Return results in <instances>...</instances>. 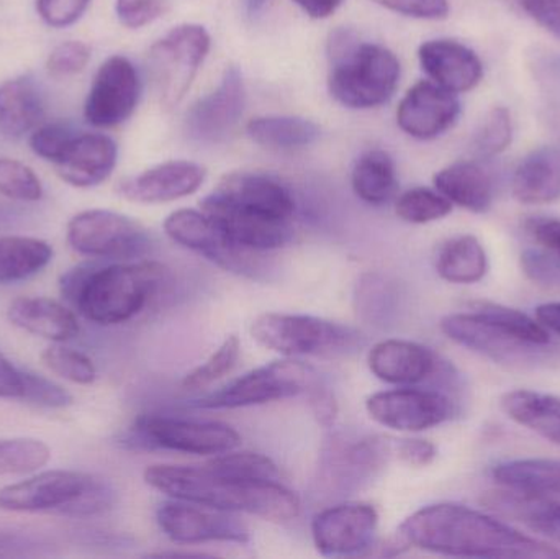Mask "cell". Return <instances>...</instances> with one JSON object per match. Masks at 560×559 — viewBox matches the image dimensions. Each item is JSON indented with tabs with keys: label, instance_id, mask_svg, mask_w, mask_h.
I'll return each mask as SVG.
<instances>
[{
	"label": "cell",
	"instance_id": "cell-36",
	"mask_svg": "<svg viewBox=\"0 0 560 559\" xmlns=\"http://www.w3.org/2000/svg\"><path fill=\"white\" fill-rule=\"evenodd\" d=\"M246 130L253 141L271 150H300L322 137V130L312 120L287 115L253 118Z\"/></svg>",
	"mask_w": 560,
	"mask_h": 559
},
{
	"label": "cell",
	"instance_id": "cell-49",
	"mask_svg": "<svg viewBox=\"0 0 560 559\" xmlns=\"http://www.w3.org/2000/svg\"><path fill=\"white\" fill-rule=\"evenodd\" d=\"M36 12L46 25L52 28H66L78 22L91 0H35Z\"/></svg>",
	"mask_w": 560,
	"mask_h": 559
},
{
	"label": "cell",
	"instance_id": "cell-31",
	"mask_svg": "<svg viewBox=\"0 0 560 559\" xmlns=\"http://www.w3.org/2000/svg\"><path fill=\"white\" fill-rule=\"evenodd\" d=\"M503 412L548 442L560 445V399L535 391H512L500 400Z\"/></svg>",
	"mask_w": 560,
	"mask_h": 559
},
{
	"label": "cell",
	"instance_id": "cell-59",
	"mask_svg": "<svg viewBox=\"0 0 560 559\" xmlns=\"http://www.w3.org/2000/svg\"><path fill=\"white\" fill-rule=\"evenodd\" d=\"M269 2H271V0H243V5H245V10L246 13H248V16L255 19V16H259L262 12H265L266 7L269 5Z\"/></svg>",
	"mask_w": 560,
	"mask_h": 559
},
{
	"label": "cell",
	"instance_id": "cell-28",
	"mask_svg": "<svg viewBox=\"0 0 560 559\" xmlns=\"http://www.w3.org/2000/svg\"><path fill=\"white\" fill-rule=\"evenodd\" d=\"M513 196L518 202L541 206L560 199V147L533 151L516 167Z\"/></svg>",
	"mask_w": 560,
	"mask_h": 559
},
{
	"label": "cell",
	"instance_id": "cell-13",
	"mask_svg": "<svg viewBox=\"0 0 560 559\" xmlns=\"http://www.w3.org/2000/svg\"><path fill=\"white\" fill-rule=\"evenodd\" d=\"M378 514L368 502H342L318 512L312 521V538L323 557L362 555L374 545Z\"/></svg>",
	"mask_w": 560,
	"mask_h": 559
},
{
	"label": "cell",
	"instance_id": "cell-34",
	"mask_svg": "<svg viewBox=\"0 0 560 559\" xmlns=\"http://www.w3.org/2000/svg\"><path fill=\"white\" fill-rule=\"evenodd\" d=\"M502 488L538 496H560L559 459L529 458L500 463L492 469Z\"/></svg>",
	"mask_w": 560,
	"mask_h": 559
},
{
	"label": "cell",
	"instance_id": "cell-7",
	"mask_svg": "<svg viewBox=\"0 0 560 559\" xmlns=\"http://www.w3.org/2000/svg\"><path fill=\"white\" fill-rule=\"evenodd\" d=\"M68 243L79 255L131 261L153 249L150 233L137 220L112 210H84L68 223Z\"/></svg>",
	"mask_w": 560,
	"mask_h": 559
},
{
	"label": "cell",
	"instance_id": "cell-50",
	"mask_svg": "<svg viewBox=\"0 0 560 559\" xmlns=\"http://www.w3.org/2000/svg\"><path fill=\"white\" fill-rule=\"evenodd\" d=\"M372 2L415 19L440 20L450 13L447 0H372Z\"/></svg>",
	"mask_w": 560,
	"mask_h": 559
},
{
	"label": "cell",
	"instance_id": "cell-41",
	"mask_svg": "<svg viewBox=\"0 0 560 559\" xmlns=\"http://www.w3.org/2000/svg\"><path fill=\"white\" fill-rule=\"evenodd\" d=\"M49 458L51 452L42 440H0V476L28 475L43 468Z\"/></svg>",
	"mask_w": 560,
	"mask_h": 559
},
{
	"label": "cell",
	"instance_id": "cell-11",
	"mask_svg": "<svg viewBox=\"0 0 560 559\" xmlns=\"http://www.w3.org/2000/svg\"><path fill=\"white\" fill-rule=\"evenodd\" d=\"M369 417L395 432L420 433L447 422L454 416V403L440 391H382L365 400Z\"/></svg>",
	"mask_w": 560,
	"mask_h": 559
},
{
	"label": "cell",
	"instance_id": "cell-33",
	"mask_svg": "<svg viewBox=\"0 0 560 559\" xmlns=\"http://www.w3.org/2000/svg\"><path fill=\"white\" fill-rule=\"evenodd\" d=\"M352 190L369 206H384L398 189L397 167L387 151L372 150L355 161L351 176Z\"/></svg>",
	"mask_w": 560,
	"mask_h": 559
},
{
	"label": "cell",
	"instance_id": "cell-30",
	"mask_svg": "<svg viewBox=\"0 0 560 559\" xmlns=\"http://www.w3.org/2000/svg\"><path fill=\"white\" fill-rule=\"evenodd\" d=\"M45 117L42 94L26 75L0 84V130L5 137H25L38 128Z\"/></svg>",
	"mask_w": 560,
	"mask_h": 559
},
{
	"label": "cell",
	"instance_id": "cell-39",
	"mask_svg": "<svg viewBox=\"0 0 560 559\" xmlns=\"http://www.w3.org/2000/svg\"><path fill=\"white\" fill-rule=\"evenodd\" d=\"M207 466L220 475L232 478L246 479V481H275L279 479V468L269 456L253 452L222 453L213 456Z\"/></svg>",
	"mask_w": 560,
	"mask_h": 559
},
{
	"label": "cell",
	"instance_id": "cell-21",
	"mask_svg": "<svg viewBox=\"0 0 560 559\" xmlns=\"http://www.w3.org/2000/svg\"><path fill=\"white\" fill-rule=\"evenodd\" d=\"M212 194L236 209L268 219L292 222L295 213L292 193L278 179L266 174H230Z\"/></svg>",
	"mask_w": 560,
	"mask_h": 559
},
{
	"label": "cell",
	"instance_id": "cell-43",
	"mask_svg": "<svg viewBox=\"0 0 560 559\" xmlns=\"http://www.w3.org/2000/svg\"><path fill=\"white\" fill-rule=\"evenodd\" d=\"M0 194L19 202H36L43 197L42 180L26 164L0 158Z\"/></svg>",
	"mask_w": 560,
	"mask_h": 559
},
{
	"label": "cell",
	"instance_id": "cell-58",
	"mask_svg": "<svg viewBox=\"0 0 560 559\" xmlns=\"http://www.w3.org/2000/svg\"><path fill=\"white\" fill-rule=\"evenodd\" d=\"M536 318L548 331H555L560 337V302H549L536 308Z\"/></svg>",
	"mask_w": 560,
	"mask_h": 559
},
{
	"label": "cell",
	"instance_id": "cell-16",
	"mask_svg": "<svg viewBox=\"0 0 560 559\" xmlns=\"http://www.w3.org/2000/svg\"><path fill=\"white\" fill-rule=\"evenodd\" d=\"M245 82L236 66H229L215 91L200 98L186 117V131L197 143H222L235 130L245 110Z\"/></svg>",
	"mask_w": 560,
	"mask_h": 559
},
{
	"label": "cell",
	"instance_id": "cell-1",
	"mask_svg": "<svg viewBox=\"0 0 560 559\" xmlns=\"http://www.w3.org/2000/svg\"><path fill=\"white\" fill-rule=\"evenodd\" d=\"M404 544L460 558L559 559L560 548L528 537L483 512L433 504L408 515L398 528Z\"/></svg>",
	"mask_w": 560,
	"mask_h": 559
},
{
	"label": "cell",
	"instance_id": "cell-48",
	"mask_svg": "<svg viewBox=\"0 0 560 559\" xmlns=\"http://www.w3.org/2000/svg\"><path fill=\"white\" fill-rule=\"evenodd\" d=\"M171 0H117L118 20L128 28H141L170 9Z\"/></svg>",
	"mask_w": 560,
	"mask_h": 559
},
{
	"label": "cell",
	"instance_id": "cell-24",
	"mask_svg": "<svg viewBox=\"0 0 560 559\" xmlns=\"http://www.w3.org/2000/svg\"><path fill=\"white\" fill-rule=\"evenodd\" d=\"M368 366L382 383L413 386L433 376L438 360L423 345L392 338L371 348Z\"/></svg>",
	"mask_w": 560,
	"mask_h": 559
},
{
	"label": "cell",
	"instance_id": "cell-8",
	"mask_svg": "<svg viewBox=\"0 0 560 559\" xmlns=\"http://www.w3.org/2000/svg\"><path fill=\"white\" fill-rule=\"evenodd\" d=\"M312 370L300 361H272L249 371L245 376L207 394L194 403L197 409L232 410L262 406L306 393L312 386Z\"/></svg>",
	"mask_w": 560,
	"mask_h": 559
},
{
	"label": "cell",
	"instance_id": "cell-9",
	"mask_svg": "<svg viewBox=\"0 0 560 559\" xmlns=\"http://www.w3.org/2000/svg\"><path fill=\"white\" fill-rule=\"evenodd\" d=\"M209 49V32L194 23L176 26L154 43L150 62L164 107L174 108L183 102Z\"/></svg>",
	"mask_w": 560,
	"mask_h": 559
},
{
	"label": "cell",
	"instance_id": "cell-46",
	"mask_svg": "<svg viewBox=\"0 0 560 559\" xmlns=\"http://www.w3.org/2000/svg\"><path fill=\"white\" fill-rule=\"evenodd\" d=\"M75 137L69 125L55 121V124L42 125L33 130L30 137V148L36 156L55 164L65 154L66 148Z\"/></svg>",
	"mask_w": 560,
	"mask_h": 559
},
{
	"label": "cell",
	"instance_id": "cell-17",
	"mask_svg": "<svg viewBox=\"0 0 560 559\" xmlns=\"http://www.w3.org/2000/svg\"><path fill=\"white\" fill-rule=\"evenodd\" d=\"M200 210L209 216L223 236L242 252L279 249L285 246L293 235L292 222L266 219V217L245 212L229 206L213 194L200 202Z\"/></svg>",
	"mask_w": 560,
	"mask_h": 559
},
{
	"label": "cell",
	"instance_id": "cell-10",
	"mask_svg": "<svg viewBox=\"0 0 560 559\" xmlns=\"http://www.w3.org/2000/svg\"><path fill=\"white\" fill-rule=\"evenodd\" d=\"M137 443L186 455L217 456L242 445V435L229 423L141 416L131 429Z\"/></svg>",
	"mask_w": 560,
	"mask_h": 559
},
{
	"label": "cell",
	"instance_id": "cell-57",
	"mask_svg": "<svg viewBox=\"0 0 560 559\" xmlns=\"http://www.w3.org/2000/svg\"><path fill=\"white\" fill-rule=\"evenodd\" d=\"M312 19H326L339 9L345 0H293Z\"/></svg>",
	"mask_w": 560,
	"mask_h": 559
},
{
	"label": "cell",
	"instance_id": "cell-5",
	"mask_svg": "<svg viewBox=\"0 0 560 559\" xmlns=\"http://www.w3.org/2000/svg\"><path fill=\"white\" fill-rule=\"evenodd\" d=\"M117 498L114 485L98 476L78 471H45L0 489V509L88 519L112 511Z\"/></svg>",
	"mask_w": 560,
	"mask_h": 559
},
{
	"label": "cell",
	"instance_id": "cell-37",
	"mask_svg": "<svg viewBox=\"0 0 560 559\" xmlns=\"http://www.w3.org/2000/svg\"><path fill=\"white\" fill-rule=\"evenodd\" d=\"M472 311L479 312L487 321L497 325L500 330L512 335L513 338L523 341V343L533 345V347H545L551 340L549 331L538 321L516 311V308L493 304V302H477V304H474Z\"/></svg>",
	"mask_w": 560,
	"mask_h": 559
},
{
	"label": "cell",
	"instance_id": "cell-4",
	"mask_svg": "<svg viewBox=\"0 0 560 559\" xmlns=\"http://www.w3.org/2000/svg\"><path fill=\"white\" fill-rule=\"evenodd\" d=\"M329 92L339 104L374 108L390 101L400 79V62L390 49L359 43L351 32L339 30L329 42Z\"/></svg>",
	"mask_w": 560,
	"mask_h": 559
},
{
	"label": "cell",
	"instance_id": "cell-29",
	"mask_svg": "<svg viewBox=\"0 0 560 559\" xmlns=\"http://www.w3.org/2000/svg\"><path fill=\"white\" fill-rule=\"evenodd\" d=\"M434 186L451 203L474 213L492 207L493 180L489 171L476 161H457L434 176Z\"/></svg>",
	"mask_w": 560,
	"mask_h": 559
},
{
	"label": "cell",
	"instance_id": "cell-15",
	"mask_svg": "<svg viewBox=\"0 0 560 559\" xmlns=\"http://www.w3.org/2000/svg\"><path fill=\"white\" fill-rule=\"evenodd\" d=\"M323 453V475L339 491L361 489L387 466L394 445L382 436H335Z\"/></svg>",
	"mask_w": 560,
	"mask_h": 559
},
{
	"label": "cell",
	"instance_id": "cell-3",
	"mask_svg": "<svg viewBox=\"0 0 560 559\" xmlns=\"http://www.w3.org/2000/svg\"><path fill=\"white\" fill-rule=\"evenodd\" d=\"M166 269L156 261L75 266L61 276L62 298L97 325H120L137 317L160 291Z\"/></svg>",
	"mask_w": 560,
	"mask_h": 559
},
{
	"label": "cell",
	"instance_id": "cell-53",
	"mask_svg": "<svg viewBox=\"0 0 560 559\" xmlns=\"http://www.w3.org/2000/svg\"><path fill=\"white\" fill-rule=\"evenodd\" d=\"M310 406H312L313 416L323 427H331L338 417V403L331 391L322 386H313L310 391Z\"/></svg>",
	"mask_w": 560,
	"mask_h": 559
},
{
	"label": "cell",
	"instance_id": "cell-42",
	"mask_svg": "<svg viewBox=\"0 0 560 559\" xmlns=\"http://www.w3.org/2000/svg\"><path fill=\"white\" fill-rule=\"evenodd\" d=\"M42 361L49 371L69 383L89 386L97 380V370L91 358L66 347H49L42 353Z\"/></svg>",
	"mask_w": 560,
	"mask_h": 559
},
{
	"label": "cell",
	"instance_id": "cell-44",
	"mask_svg": "<svg viewBox=\"0 0 560 559\" xmlns=\"http://www.w3.org/2000/svg\"><path fill=\"white\" fill-rule=\"evenodd\" d=\"M512 143V115L505 107L489 112L474 138V148L480 156H495Z\"/></svg>",
	"mask_w": 560,
	"mask_h": 559
},
{
	"label": "cell",
	"instance_id": "cell-32",
	"mask_svg": "<svg viewBox=\"0 0 560 559\" xmlns=\"http://www.w3.org/2000/svg\"><path fill=\"white\" fill-rule=\"evenodd\" d=\"M436 271L451 284H476L489 271L486 248L476 236H454L438 252Z\"/></svg>",
	"mask_w": 560,
	"mask_h": 559
},
{
	"label": "cell",
	"instance_id": "cell-45",
	"mask_svg": "<svg viewBox=\"0 0 560 559\" xmlns=\"http://www.w3.org/2000/svg\"><path fill=\"white\" fill-rule=\"evenodd\" d=\"M22 397L20 399L26 400V403L48 407V409H65L72 404L71 394L59 384L46 380L45 376L22 370Z\"/></svg>",
	"mask_w": 560,
	"mask_h": 559
},
{
	"label": "cell",
	"instance_id": "cell-56",
	"mask_svg": "<svg viewBox=\"0 0 560 559\" xmlns=\"http://www.w3.org/2000/svg\"><path fill=\"white\" fill-rule=\"evenodd\" d=\"M523 268L526 275L536 282H549L555 279V266L549 261L548 256L535 252H526L522 256Z\"/></svg>",
	"mask_w": 560,
	"mask_h": 559
},
{
	"label": "cell",
	"instance_id": "cell-14",
	"mask_svg": "<svg viewBox=\"0 0 560 559\" xmlns=\"http://www.w3.org/2000/svg\"><path fill=\"white\" fill-rule=\"evenodd\" d=\"M137 68L125 56H112L98 68L84 104L88 124L112 128L131 117L140 101Z\"/></svg>",
	"mask_w": 560,
	"mask_h": 559
},
{
	"label": "cell",
	"instance_id": "cell-47",
	"mask_svg": "<svg viewBox=\"0 0 560 559\" xmlns=\"http://www.w3.org/2000/svg\"><path fill=\"white\" fill-rule=\"evenodd\" d=\"M89 61H91V48L85 43L71 39V42L61 43L49 53L46 69L55 79L71 78L84 71Z\"/></svg>",
	"mask_w": 560,
	"mask_h": 559
},
{
	"label": "cell",
	"instance_id": "cell-35",
	"mask_svg": "<svg viewBox=\"0 0 560 559\" xmlns=\"http://www.w3.org/2000/svg\"><path fill=\"white\" fill-rule=\"evenodd\" d=\"M52 248L32 236H0V284L26 281L51 263Z\"/></svg>",
	"mask_w": 560,
	"mask_h": 559
},
{
	"label": "cell",
	"instance_id": "cell-51",
	"mask_svg": "<svg viewBox=\"0 0 560 559\" xmlns=\"http://www.w3.org/2000/svg\"><path fill=\"white\" fill-rule=\"evenodd\" d=\"M394 455L398 456L405 465L413 468H424L436 458L438 450L430 440L404 439L394 445Z\"/></svg>",
	"mask_w": 560,
	"mask_h": 559
},
{
	"label": "cell",
	"instance_id": "cell-23",
	"mask_svg": "<svg viewBox=\"0 0 560 559\" xmlns=\"http://www.w3.org/2000/svg\"><path fill=\"white\" fill-rule=\"evenodd\" d=\"M117 156V144L107 135H75L65 154L56 161L55 170L65 183L89 189L110 177Z\"/></svg>",
	"mask_w": 560,
	"mask_h": 559
},
{
	"label": "cell",
	"instance_id": "cell-25",
	"mask_svg": "<svg viewBox=\"0 0 560 559\" xmlns=\"http://www.w3.org/2000/svg\"><path fill=\"white\" fill-rule=\"evenodd\" d=\"M418 56L427 74L438 85L454 94L476 88L483 75L479 56L454 39H431L423 43Z\"/></svg>",
	"mask_w": 560,
	"mask_h": 559
},
{
	"label": "cell",
	"instance_id": "cell-19",
	"mask_svg": "<svg viewBox=\"0 0 560 559\" xmlns=\"http://www.w3.org/2000/svg\"><path fill=\"white\" fill-rule=\"evenodd\" d=\"M460 114V104L454 92L436 82H418L401 98L397 110L398 127L417 138L433 140L446 133Z\"/></svg>",
	"mask_w": 560,
	"mask_h": 559
},
{
	"label": "cell",
	"instance_id": "cell-52",
	"mask_svg": "<svg viewBox=\"0 0 560 559\" xmlns=\"http://www.w3.org/2000/svg\"><path fill=\"white\" fill-rule=\"evenodd\" d=\"M522 5L535 22L560 39V0H522Z\"/></svg>",
	"mask_w": 560,
	"mask_h": 559
},
{
	"label": "cell",
	"instance_id": "cell-22",
	"mask_svg": "<svg viewBox=\"0 0 560 559\" xmlns=\"http://www.w3.org/2000/svg\"><path fill=\"white\" fill-rule=\"evenodd\" d=\"M163 226L174 243L206 256L223 268H242V259L248 255V252L235 248L202 210H176L164 220Z\"/></svg>",
	"mask_w": 560,
	"mask_h": 559
},
{
	"label": "cell",
	"instance_id": "cell-60",
	"mask_svg": "<svg viewBox=\"0 0 560 559\" xmlns=\"http://www.w3.org/2000/svg\"><path fill=\"white\" fill-rule=\"evenodd\" d=\"M12 210L5 209V207L0 206V229H2L3 223L9 222V220L12 219Z\"/></svg>",
	"mask_w": 560,
	"mask_h": 559
},
{
	"label": "cell",
	"instance_id": "cell-54",
	"mask_svg": "<svg viewBox=\"0 0 560 559\" xmlns=\"http://www.w3.org/2000/svg\"><path fill=\"white\" fill-rule=\"evenodd\" d=\"M528 230L533 238L549 252H555L560 261V220L535 219L528 223Z\"/></svg>",
	"mask_w": 560,
	"mask_h": 559
},
{
	"label": "cell",
	"instance_id": "cell-18",
	"mask_svg": "<svg viewBox=\"0 0 560 559\" xmlns=\"http://www.w3.org/2000/svg\"><path fill=\"white\" fill-rule=\"evenodd\" d=\"M440 327L454 343L490 358L495 363H525L539 348L516 340L476 311L446 315Z\"/></svg>",
	"mask_w": 560,
	"mask_h": 559
},
{
	"label": "cell",
	"instance_id": "cell-12",
	"mask_svg": "<svg viewBox=\"0 0 560 559\" xmlns=\"http://www.w3.org/2000/svg\"><path fill=\"white\" fill-rule=\"evenodd\" d=\"M156 522L163 534L177 545L248 544L249 531L233 512L219 511L192 502L161 505Z\"/></svg>",
	"mask_w": 560,
	"mask_h": 559
},
{
	"label": "cell",
	"instance_id": "cell-20",
	"mask_svg": "<svg viewBox=\"0 0 560 559\" xmlns=\"http://www.w3.org/2000/svg\"><path fill=\"white\" fill-rule=\"evenodd\" d=\"M206 167L190 161H167L118 184L130 202L166 203L192 196L206 183Z\"/></svg>",
	"mask_w": 560,
	"mask_h": 559
},
{
	"label": "cell",
	"instance_id": "cell-2",
	"mask_svg": "<svg viewBox=\"0 0 560 559\" xmlns=\"http://www.w3.org/2000/svg\"><path fill=\"white\" fill-rule=\"evenodd\" d=\"M144 482L154 491L233 514H249L269 522L293 521L300 514L295 492L275 481H246L220 475L210 466L153 465L144 471Z\"/></svg>",
	"mask_w": 560,
	"mask_h": 559
},
{
	"label": "cell",
	"instance_id": "cell-26",
	"mask_svg": "<svg viewBox=\"0 0 560 559\" xmlns=\"http://www.w3.org/2000/svg\"><path fill=\"white\" fill-rule=\"evenodd\" d=\"M482 504L489 511L520 522L560 547V504L548 496L503 488L500 491L487 492Z\"/></svg>",
	"mask_w": 560,
	"mask_h": 559
},
{
	"label": "cell",
	"instance_id": "cell-55",
	"mask_svg": "<svg viewBox=\"0 0 560 559\" xmlns=\"http://www.w3.org/2000/svg\"><path fill=\"white\" fill-rule=\"evenodd\" d=\"M22 370L13 366L2 353H0V397L2 399H20L22 397Z\"/></svg>",
	"mask_w": 560,
	"mask_h": 559
},
{
	"label": "cell",
	"instance_id": "cell-27",
	"mask_svg": "<svg viewBox=\"0 0 560 559\" xmlns=\"http://www.w3.org/2000/svg\"><path fill=\"white\" fill-rule=\"evenodd\" d=\"M7 317L26 334L56 341V343L72 340L81 330L75 315L52 299H16L9 305Z\"/></svg>",
	"mask_w": 560,
	"mask_h": 559
},
{
	"label": "cell",
	"instance_id": "cell-38",
	"mask_svg": "<svg viewBox=\"0 0 560 559\" xmlns=\"http://www.w3.org/2000/svg\"><path fill=\"white\" fill-rule=\"evenodd\" d=\"M242 357V341L236 335H230L212 354L196 370L186 374L183 380L184 391H202L212 386L217 381L229 376Z\"/></svg>",
	"mask_w": 560,
	"mask_h": 559
},
{
	"label": "cell",
	"instance_id": "cell-6",
	"mask_svg": "<svg viewBox=\"0 0 560 559\" xmlns=\"http://www.w3.org/2000/svg\"><path fill=\"white\" fill-rule=\"evenodd\" d=\"M249 331L261 347L287 358L345 357L362 345L354 328L312 315L268 312L255 318Z\"/></svg>",
	"mask_w": 560,
	"mask_h": 559
},
{
	"label": "cell",
	"instance_id": "cell-40",
	"mask_svg": "<svg viewBox=\"0 0 560 559\" xmlns=\"http://www.w3.org/2000/svg\"><path fill=\"white\" fill-rule=\"evenodd\" d=\"M395 212L404 222L423 225L436 222L453 212V203L438 190L415 187L398 197Z\"/></svg>",
	"mask_w": 560,
	"mask_h": 559
}]
</instances>
